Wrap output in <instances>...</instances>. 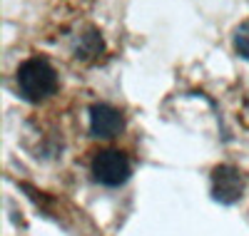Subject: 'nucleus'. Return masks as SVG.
I'll use <instances>...</instances> for the list:
<instances>
[{
  "label": "nucleus",
  "instance_id": "obj_2",
  "mask_svg": "<svg viewBox=\"0 0 249 236\" xmlns=\"http://www.w3.org/2000/svg\"><path fill=\"white\" fill-rule=\"evenodd\" d=\"M92 179L102 186H122L132 174V164L127 154L120 149H102L90 162Z\"/></svg>",
  "mask_w": 249,
  "mask_h": 236
},
{
  "label": "nucleus",
  "instance_id": "obj_4",
  "mask_svg": "<svg viewBox=\"0 0 249 236\" xmlns=\"http://www.w3.org/2000/svg\"><path fill=\"white\" fill-rule=\"evenodd\" d=\"M124 130V117L117 107L107 102H95L90 107V135L97 139H112Z\"/></svg>",
  "mask_w": 249,
  "mask_h": 236
},
{
  "label": "nucleus",
  "instance_id": "obj_5",
  "mask_svg": "<svg viewBox=\"0 0 249 236\" xmlns=\"http://www.w3.org/2000/svg\"><path fill=\"white\" fill-rule=\"evenodd\" d=\"M232 45H234V52L244 60H249V20H244L242 25L234 28V35H232Z\"/></svg>",
  "mask_w": 249,
  "mask_h": 236
},
{
  "label": "nucleus",
  "instance_id": "obj_3",
  "mask_svg": "<svg viewBox=\"0 0 249 236\" xmlns=\"http://www.w3.org/2000/svg\"><path fill=\"white\" fill-rule=\"evenodd\" d=\"M244 194V179L232 164H219L212 169V197L219 204H234Z\"/></svg>",
  "mask_w": 249,
  "mask_h": 236
},
{
  "label": "nucleus",
  "instance_id": "obj_1",
  "mask_svg": "<svg viewBox=\"0 0 249 236\" xmlns=\"http://www.w3.org/2000/svg\"><path fill=\"white\" fill-rule=\"evenodd\" d=\"M57 72L45 57H30L18 67V90L23 100L37 104L57 92Z\"/></svg>",
  "mask_w": 249,
  "mask_h": 236
}]
</instances>
